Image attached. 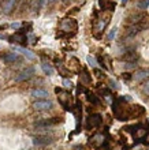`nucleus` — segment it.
<instances>
[{"label":"nucleus","instance_id":"10","mask_svg":"<svg viewBox=\"0 0 149 150\" xmlns=\"http://www.w3.org/2000/svg\"><path fill=\"white\" fill-rule=\"evenodd\" d=\"M100 124H101V116H100V115H92V116H90L89 119H88V126L89 127H98L100 126Z\"/></svg>","mask_w":149,"mask_h":150},{"label":"nucleus","instance_id":"24","mask_svg":"<svg viewBox=\"0 0 149 150\" xmlns=\"http://www.w3.org/2000/svg\"><path fill=\"white\" fill-rule=\"evenodd\" d=\"M144 93H145V94H149V81L144 85Z\"/></svg>","mask_w":149,"mask_h":150},{"label":"nucleus","instance_id":"32","mask_svg":"<svg viewBox=\"0 0 149 150\" xmlns=\"http://www.w3.org/2000/svg\"><path fill=\"white\" fill-rule=\"evenodd\" d=\"M56 0H48V3H55Z\"/></svg>","mask_w":149,"mask_h":150},{"label":"nucleus","instance_id":"23","mask_svg":"<svg viewBox=\"0 0 149 150\" xmlns=\"http://www.w3.org/2000/svg\"><path fill=\"white\" fill-rule=\"evenodd\" d=\"M63 86L73 87V82H71V81H68V79H63Z\"/></svg>","mask_w":149,"mask_h":150},{"label":"nucleus","instance_id":"27","mask_svg":"<svg viewBox=\"0 0 149 150\" xmlns=\"http://www.w3.org/2000/svg\"><path fill=\"white\" fill-rule=\"evenodd\" d=\"M94 74L97 75V76H103V72H101V71H98V70H94Z\"/></svg>","mask_w":149,"mask_h":150},{"label":"nucleus","instance_id":"31","mask_svg":"<svg viewBox=\"0 0 149 150\" xmlns=\"http://www.w3.org/2000/svg\"><path fill=\"white\" fill-rule=\"evenodd\" d=\"M6 38V36H3V34H0V40H4Z\"/></svg>","mask_w":149,"mask_h":150},{"label":"nucleus","instance_id":"25","mask_svg":"<svg viewBox=\"0 0 149 150\" xmlns=\"http://www.w3.org/2000/svg\"><path fill=\"white\" fill-rule=\"evenodd\" d=\"M110 85H111V87H112V89H118V82H115V81H111L110 82Z\"/></svg>","mask_w":149,"mask_h":150},{"label":"nucleus","instance_id":"28","mask_svg":"<svg viewBox=\"0 0 149 150\" xmlns=\"http://www.w3.org/2000/svg\"><path fill=\"white\" fill-rule=\"evenodd\" d=\"M29 41H30V44H36L34 41H36V38L33 36H30V38H29Z\"/></svg>","mask_w":149,"mask_h":150},{"label":"nucleus","instance_id":"22","mask_svg":"<svg viewBox=\"0 0 149 150\" xmlns=\"http://www.w3.org/2000/svg\"><path fill=\"white\" fill-rule=\"evenodd\" d=\"M98 4H100L103 8H107V7H108V4H110V0H100V1H98Z\"/></svg>","mask_w":149,"mask_h":150},{"label":"nucleus","instance_id":"5","mask_svg":"<svg viewBox=\"0 0 149 150\" xmlns=\"http://www.w3.org/2000/svg\"><path fill=\"white\" fill-rule=\"evenodd\" d=\"M10 42L11 44H26L28 42V37L25 36L24 33H16V34H14V36L10 37Z\"/></svg>","mask_w":149,"mask_h":150},{"label":"nucleus","instance_id":"6","mask_svg":"<svg viewBox=\"0 0 149 150\" xmlns=\"http://www.w3.org/2000/svg\"><path fill=\"white\" fill-rule=\"evenodd\" d=\"M14 51L22 53V55L26 56L29 60H34L36 59V55H34V53H33L30 49H26V48H24V47H14Z\"/></svg>","mask_w":149,"mask_h":150},{"label":"nucleus","instance_id":"3","mask_svg":"<svg viewBox=\"0 0 149 150\" xmlns=\"http://www.w3.org/2000/svg\"><path fill=\"white\" fill-rule=\"evenodd\" d=\"M62 30L67 33H70V32L74 33L77 30V22L74 19H64L62 23Z\"/></svg>","mask_w":149,"mask_h":150},{"label":"nucleus","instance_id":"20","mask_svg":"<svg viewBox=\"0 0 149 150\" xmlns=\"http://www.w3.org/2000/svg\"><path fill=\"white\" fill-rule=\"evenodd\" d=\"M86 60H88V64H89V66H92V67H96V66H97V60L94 59L93 56H88Z\"/></svg>","mask_w":149,"mask_h":150},{"label":"nucleus","instance_id":"7","mask_svg":"<svg viewBox=\"0 0 149 150\" xmlns=\"http://www.w3.org/2000/svg\"><path fill=\"white\" fill-rule=\"evenodd\" d=\"M144 21H146V15L144 14V12H140V14H134V15L130 16V18H129V23L130 25L141 23V22H144Z\"/></svg>","mask_w":149,"mask_h":150},{"label":"nucleus","instance_id":"14","mask_svg":"<svg viewBox=\"0 0 149 150\" xmlns=\"http://www.w3.org/2000/svg\"><path fill=\"white\" fill-rule=\"evenodd\" d=\"M41 68H43V71L45 72L47 75H53V67H52L49 63H47V62H43Z\"/></svg>","mask_w":149,"mask_h":150},{"label":"nucleus","instance_id":"16","mask_svg":"<svg viewBox=\"0 0 149 150\" xmlns=\"http://www.w3.org/2000/svg\"><path fill=\"white\" fill-rule=\"evenodd\" d=\"M137 67V64H135V62H126V63H123V68L125 70H133V68Z\"/></svg>","mask_w":149,"mask_h":150},{"label":"nucleus","instance_id":"1","mask_svg":"<svg viewBox=\"0 0 149 150\" xmlns=\"http://www.w3.org/2000/svg\"><path fill=\"white\" fill-rule=\"evenodd\" d=\"M52 101L51 100H37L33 103V109L36 111H48L52 108Z\"/></svg>","mask_w":149,"mask_h":150},{"label":"nucleus","instance_id":"29","mask_svg":"<svg viewBox=\"0 0 149 150\" xmlns=\"http://www.w3.org/2000/svg\"><path fill=\"white\" fill-rule=\"evenodd\" d=\"M7 28V25H1V26H0V30H3V29H6Z\"/></svg>","mask_w":149,"mask_h":150},{"label":"nucleus","instance_id":"33","mask_svg":"<svg viewBox=\"0 0 149 150\" xmlns=\"http://www.w3.org/2000/svg\"><path fill=\"white\" fill-rule=\"evenodd\" d=\"M63 1H64V3H68V1H71V0H63Z\"/></svg>","mask_w":149,"mask_h":150},{"label":"nucleus","instance_id":"4","mask_svg":"<svg viewBox=\"0 0 149 150\" xmlns=\"http://www.w3.org/2000/svg\"><path fill=\"white\" fill-rule=\"evenodd\" d=\"M33 75H34V68L29 67L26 70H24L18 76H15V81L16 82H21V81H25V79H30Z\"/></svg>","mask_w":149,"mask_h":150},{"label":"nucleus","instance_id":"13","mask_svg":"<svg viewBox=\"0 0 149 150\" xmlns=\"http://www.w3.org/2000/svg\"><path fill=\"white\" fill-rule=\"evenodd\" d=\"M19 59V56H18V53L16 52H12V53H7V55L3 56V60L4 63H14L15 60Z\"/></svg>","mask_w":149,"mask_h":150},{"label":"nucleus","instance_id":"26","mask_svg":"<svg viewBox=\"0 0 149 150\" xmlns=\"http://www.w3.org/2000/svg\"><path fill=\"white\" fill-rule=\"evenodd\" d=\"M11 28H12V29H19V28H21V23H18V22H16V23H12Z\"/></svg>","mask_w":149,"mask_h":150},{"label":"nucleus","instance_id":"17","mask_svg":"<svg viewBox=\"0 0 149 150\" xmlns=\"http://www.w3.org/2000/svg\"><path fill=\"white\" fill-rule=\"evenodd\" d=\"M116 32H118V29H116V28L111 29V32L108 33V36H107V40H108V41H112V40L116 37Z\"/></svg>","mask_w":149,"mask_h":150},{"label":"nucleus","instance_id":"21","mask_svg":"<svg viewBox=\"0 0 149 150\" xmlns=\"http://www.w3.org/2000/svg\"><path fill=\"white\" fill-rule=\"evenodd\" d=\"M88 100H89L92 104H96V105H97V104H100L98 98H97V97H96L94 94H88Z\"/></svg>","mask_w":149,"mask_h":150},{"label":"nucleus","instance_id":"19","mask_svg":"<svg viewBox=\"0 0 149 150\" xmlns=\"http://www.w3.org/2000/svg\"><path fill=\"white\" fill-rule=\"evenodd\" d=\"M108 21H110V18H107V19H106V21H103V22H100V23H98L97 32H103V30H104V29H106L107 23H108Z\"/></svg>","mask_w":149,"mask_h":150},{"label":"nucleus","instance_id":"30","mask_svg":"<svg viewBox=\"0 0 149 150\" xmlns=\"http://www.w3.org/2000/svg\"><path fill=\"white\" fill-rule=\"evenodd\" d=\"M127 1H129V0H120V3H122V4H123V6H125V4H126V3H127Z\"/></svg>","mask_w":149,"mask_h":150},{"label":"nucleus","instance_id":"11","mask_svg":"<svg viewBox=\"0 0 149 150\" xmlns=\"http://www.w3.org/2000/svg\"><path fill=\"white\" fill-rule=\"evenodd\" d=\"M138 57H140V55H138L135 51H127V52H125V55H123L125 62H135V60H138Z\"/></svg>","mask_w":149,"mask_h":150},{"label":"nucleus","instance_id":"8","mask_svg":"<svg viewBox=\"0 0 149 150\" xmlns=\"http://www.w3.org/2000/svg\"><path fill=\"white\" fill-rule=\"evenodd\" d=\"M31 97L33 98H38V100H45L47 97H49L47 90H43V89H34L31 90Z\"/></svg>","mask_w":149,"mask_h":150},{"label":"nucleus","instance_id":"2","mask_svg":"<svg viewBox=\"0 0 149 150\" xmlns=\"http://www.w3.org/2000/svg\"><path fill=\"white\" fill-rule=\"evenodd\" d=\"M53 142L52 137H47V135H41V137H34L33 138V145L34 146H45V145H51Z\"/></svg>","mask_w":149,"mask_h":150},{"label":"nucleus","instance_id":"9","mask_svg":"<svg viewBox=\"0 0 149 150\" xmlns=\"http://www.w3.org/2000/svg\"><path fill=\"white\" fill-rule=\"evenodd\" d=\"M148 76H149V68H148V70H138V71H135V74H134L131 78H133L134 81L140 82V81H144V79H146Z\"/></svg>","mask_w":149,"mask_h":150},{"label":"nucleus","instance_id":"18","mask_svg":"<svg viewBox=\"0 0 149 150\" xmlns=\"http://www.w3.org/2000/svg\"><path fill=\"white\" fill-rule=\"evenodd\" d=\"M137 6L140 10H146V8L149 7V0H142V1H140Z\"/></svg>","mask_w":149,"mask_h":150},{"label":"nucleus","instance_id":"12","mask_svg":"<svg viewBox=\"0 0 149 150\" xmlns=\"http://www.w3.org/2000/svg\"><path fill=\"white\" fill-rule=\"evenodd\" d=\"M14 6H15V0H6L3 4V12L4 14H10L14 10Z\"/></svg>","mask_w":149,"mask_h":150},{"label":"nucleus","instance_id":"15","mask_svg":"<svg viewBox=\"0 0 149 150\" xmlns=\"http://www.w3.org/2000/svg\"><path fill=\"white\" fill-rule=\"evenodd\" d=\"M70 97L71 96L68 94V93H62V96L59 97V100H60V104H62L63 107L67 109V105H66V100H70Z\"/></svg>","mask_w":149,"mask_h":150}]
</instances>
